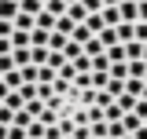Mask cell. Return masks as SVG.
Returning a JSON list of instances; mask_svg holds the SVG:
<instances>
[{"instance_id": "1", "label": "cell", "mask_w": 147, "mask_h": 139, "mask_svg": "<svg viewBox=\"0 0 147 139\" xmlns=\"http://www.w3.org/2000/svg\"><path fill=\"white\" fill-rule=\"evenodd\" d=\"M121 22H136L140 18V0H121Z\"/></svg>"}, {"instance_id": "2", "label": "cell", "mask_w": 147, "mask_h": 139, "mask_svg": "<svg viewBox=\"0 0 147 139\" xmlns=\"http://www.w3.org/2000/svg\"><path fill=\"white\" fill-rule=\"evenodd\" d=\"M66 15H70V18H74V22H85V18H88V15H92V11H88V7H85V4H81V0H74L70 7H66Z\"/></svg>"}, {"instance_id": "3", "label": "cell", "mask_w": 147, "mask_h": 139, "mask_svg": "<svg viewBox=\"0 0 147 139\" xmlns=\"http://www.w3.org/2000/svg\"><path fill=\"white\" fill-rule=\"evenodd\" d=\"M4 106H11V110H22V106H26V95H22L18 88H11V92L4 95Z\"/></svg>"}, {"instance_id": "4", "label": "cell", "mask_w": 147, "mask_h": 139, "mask_svg": "<svg viewBox=\"0 0 147 139\" xmlns=\"http://www.w3.org/2000/svg\"><path fill=\"white\" fill-rule=\"evenodd\" d=\"M18 11H22V7H18V0H0V18H11V22H15Z\"/></svg>"}, {"instance_id": "5", "label": "cell", "mask_w": 147, "mask_h": 139, "mask_svg": "<svg viewBox=\"0 0 147 139\" xmlns=\"http://www.w3.org/2000/svg\"><path fill=\"white\" fill-rule=\"evenodd\" d=\"M144 44L147 40H125V59H144Z\"/></svg>"}, {"instance_id": "6", "label": "cell", "mask_w": 147, "mask_h": 139, "mask_svg": "<svg viewBox=\"0 0 147 139\" xmlns=\"http://www.w3.org/2000/svg\"><path fill=\"white\" fill-rule=\"evenodd\" d=\"M33 26H37V15H30V11L15 15V29H33Z\"/></svg>"}, {"instance_id": "7", "label": "cell", "mask_w": 147, "mask_h": 139, "mask_svg": "<svg viewBox=\"0 0 147 139\" xmlns=\"http://www.w3.org/2000/svg\"><path fill=\"white\" fill-rule=\"evenodd\" d=\"M11 44H15V48H26V44H33L30 29H11Z\"/></svg>"}, {"instance_id": "8", "label": "cell", "mask_w": 147, "mask_h": 139, "mask_svg": "<svg viewBox=\"0 0 147 139\" xmlns=\"http://www.w3.org/2000/svg\"><path fill=\"white\" fill-rule=\"evenodd\" d=\"M66 40H70L66 33H59V29H52V37H48V48H52V51H63V48H66Z\"/></svg>"}, {"instance_id": "9", "label": "cell", "mask_w": 147, "mask_h": 139, "mask_svg": "<svg viewBox=\"0 0 147 139\" xmlns=\"http://www.w3.org/2000/svg\"><path fill=\"white\" fill-rule=\"evenodd\" d=\"M11 59H15V66H26V62H33V51H30V44H26V48H15V51H11Z\"/></svg>"}, {"instance_id": "10", "label": "cell", "mask_w": 147, "mask_h": 139, "mask_svg": "<svg viewBox=\"0 0 147 139\" xmlns=\"http://www.w3.org/2000/svg\"><path fill=\"white\" fill-rule=\"evenodd\" d=\"M107 136H110V139H121V136H125V121H121V117L107 121Z\"/></svg>"}, {"instance_id": "11", "label": "cell", "mask_w": 147, "mask_h": 139, "mask_svg": "<svg viewBox=\"0 0 147 139\" xmlns=\"http://www.w3.org/2000/svg\"><path fill=\"white\" fill-rule=\"evenodd\" d=\"M85 51H88V55H99V51H107V44L99 40V33H96V37H88V40H85Z\"/></svg>"}, {"instance_id": "12", "label": "cell", "mask_w": 147, "mask_h": 139, "mask_svg": "<svg viewBox=\"0 0 147 139\" xmlns=\"http://www.w3.org/2000/svg\"><path fill=\"white\" fill-rule=\"evenodd\" d=\"M147 73V59H129V77H144Z\"/></svg>"}, {"instance_id": "13", "label": "cell", "mask_w": 147, "mask_h": 139, "mask_svg": "<svg viewBox=\"0 0 147 139\" xmlns=\"http://www.w3.org/2000/svg\"><path fill=\"white\" fill-rule=\"evenodd\" d=\"M4 84H7V88H18V84H26V81H22V70H7V73H4Z\"/></svg>"}, {"instance_id": "14", "label": "cell", "mask_w": 147, "mask_h": 139, "mask_svg": "<svg viewBox=\"0 0 147 139\" xmlns=\"http://www.w3.org/2000/svg\"><path fill=\"white\" fill-rule=\"evenodd\" d=\"M55 18L59 15H52V11H37V26L40 29H55Z\"/></svg>"}, {"instance_id": "15", "label": "cell", "mask_w": 147, "mask_h": 139, "mask_svg": "<svg viewBox=\"0 0 147 139\" xmlns=\"http://www.w3.org/2000/svg\"><path fill=\"white\" fill-rule=\"evenodd\" d=\"M121 121H125V132H136V128L144 124V117H140L136 110H129V114H125V117H121Z\"/></svg>"}, {"instance_id": "16", "label": "cell", "mask_w": 147, "mask_h": 139, "mask_svg": "<svg viewBox=\"0 0 147 139\" xmlns=\"http://www.w3.org/2000/svg\"><path fill=\"white\" fill-rule=\"evenodd\" d=\"M81 51H85V44H81V40H74V37L66 40V48H63V55H66V59H77Z\"/></svg>"}, {"instance_id": "17", "label": "cell", "mask_w": 147, "mask_h": 139, "mask_svg": "<svg viewBox=\"0 0 147 139\" xmlns=\"http://www.w3.org/2000/svg\"><path fill=\"white\" fill-rule=\"evenodd\" d=\"M66 0H44V11H52V15H66Z\"/></svg>"}, {"instance_id": "18", "label": "cell", "mask_w": 147, "mask_h": 139, "mask_svg": "<svg viewBox=\"0 0 147 139\" xmlns=\"http://www.w3.org/2000/svg\"><path fill=\"white\" fill-rule=\"evenodd\" d=\"M18 7L30 11V15H37V11H44V0H18Z\"/></svg>"}, {"instance_id": "19", "label": "cell", "mask_w": 147, "mask_h": 139, "mask_svg": "<svg viewBox=\"0 0 147 139\" xmlns=\"http://www.w3.org/2000/svg\"><path fill=\"white\" fill-rule=\"evenodd\" d=\"M107 55H110V62L125 59V44H121V40H118V44H107Z\"/></svg>"}, {"instance_id": "20", "label": "cell", "mask_w": 147, "mask_h": 139, "mask_svg": "<svg viewBox=\"0 0 147 139\" xmlns=\"http://www.w3.org/2000/svg\"><path fill=\"white\" fill-rule=\"evenodd\" d=\"M7 70H15V59H11V51L0 55V73H7Z\"/></svg>"}, {"instance_id": "21", "label": "cell", "mask_w": 147, "mask_h": 139, "mask_svg": "<svg viewBox=\"0 0 147 139\" xmlns=\"http://www.w3.org/2000/svg\"><path fill=\"white\" fill-rule=\"evenodd\" d=\"M11 29H15V22L11 18H0V37H11Z\"/></svg>"}, {"instance_id": "22", "label": "cell", "mask_w": 147, "mask_h": 139, "mask_svg": "<svg viewBox=\"0 0 147 139\" xmlns=\"http://www.w3.org/2000/svg\"><path fill=\"white\" fill-rule=\"evenodd\" d=\"M7 51H15V44H11V37H0V55H7Z\"/></svg>"}, {"instance_id": "23", "label": "cell", "mask_w": 147, "mask_h": 139, "mask_svg": "<svg viewBox=\"0 0 147 139\" xmlns=\"http://www.w3.org/2000/svg\"><path fill=\"white\" fill-rule=\"evenodd\" d=\"M81 4H85L88 11H103V0H81Z\"/></svg>"}, {"instance_id": "24", "label": "cell", "mask_w": 147, "mask_h": 139, "mask_svg": "<svg viewBox=\"0 0 147 139\" xmlns=\"http://www.w3.org/2000/svg\"><path fill=\"white\" fill-rule=\"evenodd\" d=\"M7 92H11V88L4 84V77H0V103H4V95H7Z\"/></svg>"}, {"instance_id": "25", "label": "cell", "mask_w": 147, "mask_h": 139, "mask_svg": "<svg viewBox=\"0 0 147 139\" xmlns=\"http://www.w3.org/2000/svg\"><path fill=\"white\" fill-rule=\"evenodd\" d=\"M140 18L147 22V0H140Z\"/></svg>"}, {"instance_id": "26", "label": "cell", "mask_w": 147, "mask_h": 139, "mask_svg": "<svg viewBox=\"0 0 147 139\" xmlns=\"http://www.w3.org/2000/svg\"><path fill=\"white\" fill-rule=\"evenodd\" d=\"M7 128H11V124H0V139H7Z\"/></svg>"}, {"instance_id": "27", "label": "cell", "mask_w": 147, "mask_h": 139, "mask_svg": "<svg viewBox=\"0 0 147 139\" xmlns=\"http://www.w3.org/2000/svg\"><path fill=\"white\" fill-rule=\"evenodd\" d=\"M103 4H121V0H103Z\"/></svg>"}, {"instance_id": "28", "label": "cell", "mask_w": 147, "mask_h": 139, "mask_svg": "<svg viewBox=\"0 0 147 139\" xmlns=\"http://www.w3.org/2000/svg\"><path fill=\"white\" fill-rule=\"evenodd\" d=\"M66 4H74V0H66Z\"/></svg>"}, {"instance_id": "29", "label": "cell", "mask_w": 147, "mask_h": 139, "mask_svg": "<svg viewBox=\"0 0 147 139\" xmlns=\"http://www.w3.org/2000/svg\"><path fill=\"white\" fill-rule=\"evenodd\" d=\"M0 77H4V73H0Z\"/></svg>"}]
</instances>
